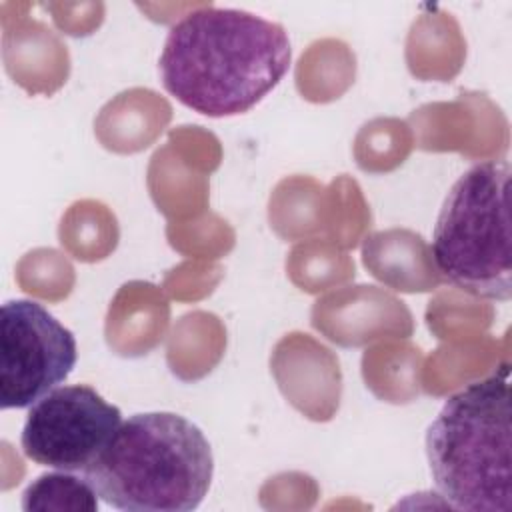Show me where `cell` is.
Segmentation results:
<instances>
[{"instance_id":"obj_1","label":"cell","mask_w":512,"mask_h":512,"mask_svg":"<svg viewBox=\"0 0 512 512\" xmlns=\"http://www.w3.org/2000/svg\"><path fill=\"white\" fill-rule=\"evenodd\" d=\"M284 26L236 8H198L168 32L158 68L164 88L204 116L254 108L290 68Z\"/></svg>"},{"instance_id":"obj_2","label":"cell","mask_w":512,"mask_h":512,"mask_svg":"<svg viewBox=\"0 0 512 512\" xmlns=\"http://www.w3.org/2000/svg\"><path fill=\"white\" fill-rule=\"evenodd\" d=\"M210 442L174 412L134 414L82 472L96 494L128 512H190L208 494Z\"/></svg>"},{"instance_id":"obj_3","label":"cell","mask_w":512,"mask_h":512,"mask_svg":"<svg viewBox=\"0 0 512 512\" xmlns=\"http://www.w3.org/2000/svg\"><path fill=\"white\" fill-rule=\"evenodd\" d=\"M510 368L452 394L426 432L436 490L454 510L510 512Z\"/></svg>"},{"instance_id":"obj_4","label":"cell","mask_w":512,"mask_h":512,"mask_svg":"<svg viewBox=\"0 0 512 512\" xmlns=\"http://www.w3.org/2000/svg\"><path fill=\"white\" fill-rule=\"evenodd\" d=\"M510 164L480 162L448 190L432 234L438 272L460 290L488 300L512 298Z\"/></svg>"},{"instance_id":"obj_5","label":"cell","mask_w":512,"mask_h":512,"mask_svg":"<svg viewBox=\"0 0 512 512\" xmlns=\"http://www.w3.org/2000/svg\"><path fill=\"white\" fill-rule=\"evenodd\" d=\"M76 338L42 304L8 300L0 310V406L30 408L76 364Z\"/></svg>"},{"instance_id":"obj_6","label":"cell","mask_w":512,"mask_h":512,"mask_svg":"<svg viewBox=\"0 0 512 512\" xmlns=\"http://www.w3.org/2000/svg\"><path fill=\"white\" fill-rule=\"evenodd\" d=\"M122 424L120 408L92 386H56L28 410L20 444L26 458L82 474Z\"/></svg>"},{"instance_id":"obj_7","label":"cell","mask_w":512,"mask_h":512,"mask_svg":"<svg viewBox=\"0 0 512 512\" xmlns=\"http://www.w3.org/2000/svg\"><path fill=\"white\" fill-rule=\"evenodd\" d=\"M62 496H76L92 506L98 508L96 504V490L90 486V482L80 474L76 476L74 472H52V474H42L38 476L22 494V508L24 510H48L56 508L62 510Z\"/></svg>"}]
</instances>
